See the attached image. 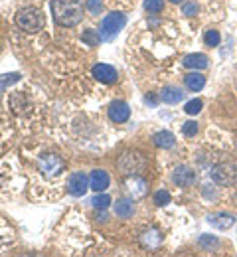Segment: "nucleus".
<instances>
[{
	"instance_id": "f257e3e1",
	"label": "nucleus",
	"mask_w": 237,
	"mask_h": 257,
	"mask_svg": "<svg viewBox=\"0 0 237 257\" xmlns=\"http://www.w3.org/2000/svg\"><path fill=\"white\" fill-rule=\"evenodd\" d=\"M52 14L60 26H77L85 16L83 0H52Z\"/></svg>"
},
{
	"instance_id": "f03ea898",
	"label": "nucleus",
	"mask_w": 237,
	"mask_h": 257,
	"mask_svg": "<svg viewBox=\"0 0 237 257\" xmlns=\"http://www.w3.org/2000/svg\"><path fill=\"white\" fill-rule=\"evenodd\" d=\"M117 168L123 176H135L146 168V157L138 151H125L117 162Z\"/></svg>"
},
{
	"instance_id": "7ed1b4c3",
	"label": "nucleus",
	"mask_w": 237,
	"mask_h": 257,
	"mask_svg": "<svg viewBox=\"0 0 237 257\" xmlns=\"http://www.w3.org/2000/svg\"><path fill=\"white\" fill-rule=\"evenodd\" d=\"M16 24H18V28L20 30H24V32H40L42 30V26H44V16H42V12L34 8V6H28V8H22L18 14H16Z\"/></svg>"
},
{
	"instance_id": "20e7f679",
	"label": "nucleus",
	"mask_w": 237,
	"mask_h": 257,
	"mask_svg": "<svg viewBox=\"0 0 237 257\" xmlns=\"http://www.w3.org/2000/svg\"><path fill=\"white\" fill-rule=\"evenodd\" d=\"M211 180L219 186H235L237 184V162L227 161V162H219L211 168L209 172Z\"/></svg>"
},
{
	"instance_id": "39448f33",
	"label": "nucleus",
	"mask_w": 237,
	"mask_h": 257,
	"mask_svg": "<svg viewBox=\"0 0 237 257\" xmlns=\"http://www.w3.org/2000/svg\"><path fill=\"white\" fill-rule=\"evenodd\" d=\"M127 24V16L123 12H111L103 18L101 22V36L103 38H113L123 26Z\"/></svg>"
},
{
	"instance_id": "423d86ee",
	"label": "nucleus",
	"mask_w": 237,
	"mask_h": 257,
	"mask_svg": "<svg viewBox=\"0 0 237 257\" xmlns=\"http://www.w3.org/2000/svg\"><path fill=\"white\" fill-rule=\"evenodd\" d=\"M40 170L44 176L52 178V176H58L62 170H64V161L58 157V155H46L40 159Z\"/></svg>"
},
{
	"instance_id": "0eeeda50",
	"label": "nucleus",
	"mask_w": 237,
	"mask_h": 257,
	"mask_svg": "<svg viewBox=\"0 0 237 257\" xmlns=\"http://www.w3.org/2000/svg\"><path fill=\"white\" fill-rule=\"evenodd\" d=\"M87 186H89V180H87V174L85 172H75L71 174L68 180V192L71 196H83L87 192Z\"/></svg>"
},
{
	"instance_id": "6e6552de",
	"label": "nucleus",
	"mask_w": 237,
	"mask_h": 257,
	"mask_svg": "<svg viewBox=\"0 0 237 257\" xmlns=\"http://www.w3.org/2000/svg\"><path fill=\"white\" fill-rule=\"evenodd\" d=\"M172 180H174L176 186L186 188V186H192V184H194L196 174H194V170L188 168V166H176L174 172H172Z\"/></svg>"
},
{
	"instance_id": "1a4fd4ad",
	"label": "nucleus",
	"mask_w": 237,
	"mask_h": 257,
	"mask_svg": "<svg viewBox=\"0 0 237 257\" xmlns=\"http://www.w3.org/2000/svg\"><path fill=\"white\" fill-rule=\"evenodd\" d=\"M109 117L113 123H125L131 117V109L125 101H113L109 105Z\"/></svg>"
},
{
	"instance_id": "9d476101",
	"label": "nucleus",
	"mask_w": 237,
	"mask_h": 257,
	"mask_svg": "<svg viewBox=\"0 0 237 257\" xmlns=\"http://www.w3.org/2000/svg\"><path fill=\"white\" fill-rule=\"evenodd\" d=\"M91 73L97 81H103V83H115V79H117V69L109 64H97Z\"/></svg>"
},
{
	"instance_id": "9b49d317",
	"label": "nucleus",
	"mask_w": 237,
	"mask_h": 257,
	"mask_svg": "<svg viewBox=\"0 0 237 257\" xmlns=\"http://www.w3.org/2000/svg\"><path fill=\"white\" fill-rule=\"evenodd\" d=\"M109 182H111V178L105 170H93L91 176H89V186L95 192H105L109 188Z\"/></svg>"
},
{
	"instance_id": "f8f14e48",
	"label": "nucleus",
	"mask_w": 237,
	"mask_h": 257,
	"mask_svg": "<svg viewBox=\"0 0 237 257\" xmlns=\"http://www.w3.org/2000/svg\"><path fill=\"white\" fill-rule=\"evenodd\" d=\"M207 222L213 225V227H217V229L225 231V229L233 227V224H235V218H233L231 214H225V212H217V214H211V216H207Z\"/></svg>"
},
{
	"instance_id": "ddd939ff",
	"label": "nucleus",
	"mask_w": 237,
	"mask_h": 257,
	"mask_svg": "<svg viewBox=\"0 0 237 257\" xmlns=\"http://www.w3.org/2000/svg\"><path fill=\"white\" fill-rule=\"evenodd\" d=\"M127 190L133 194L135 198H140V196H144L146 194V182L138 176V174H135V176H127Z\"/></svg>"
},
{
	"instance_id": "4468645a",
	"label": "nucleus",
	"mask_w": 237,
	"mask_h": 257,
	"mask_svg": "<svg viewBox=\"0 0 237 257\" xmlns=\"http://www.w3.org/2000/svg\"><path fill=\"white\" fill-rule=\"evenodd\" d=\"M115 214L119 218H131L135 214V202L131 198H119L115 202Z\"/></svg>"
},
{
	"instance_id": "2eb2a0df",
	"label": "nucleus",
	"mask_w": 237,
	"mask_h": 257,
	"mask_svg": "<svg viewBox=\"0 0 237 257\" xmlns=\"http://www.w3.org/2000/svg\"><path fill=\"white\" fill-rule=\"evenodd\" d=\"M160 99L166 103V105H174V103H180L184 99V93L180 87L176 85H166L162 91H160Z\"/></svg>"
},
{
	"instance_id": "dca6fc26",
	"label": "nucleus",
	"mask_w": 237,
	"mask_h": 257,
	"mask_svg": "<svg viewBox=\"0 0 237 257\" xmlns=\"http://www.w3.org/2000/svg\"><path fill=\"white\" fill-rule=\"evenodd\" d=\"M152 143L158 147V149H172L176 145V139L170 131H158L154 137H152Z\"/></svg>"
},
{
	"instance_id": "f3484780",
	"label": "nucleus",
	"mask_w": 237,
	"mask_h": 257,
	"mask_svg": "<svg viewBox=\"0 0 237 257\" xmlns=\"http://www.w3.org/2000/svg\"><path fill=\"white\" fill-rule=\"evenodd\" d=\"M184 83H186V87L190 89V91H200L203 89V85H205V77H203L202 73H188L186 77H184Z\"/></svg>"
},
{
	"instance_id": "a211bd4d",
	"label": "nucleus",
	"mask_w": 237,
	"mask_h": 257,
	"mask_svg": "<svg viewBox=\"0 0 237 257\" xmlns=\"http://www.w3.org/2000/svg\"><path fill=\"white\" fill-rule=\"evenodd\" d=\"M184 65L190 69H205L207 67V56L203 54H190L184 58Z\"/></svg>"
},
{
	"instance_id": "6ab92c4d",
	"label": "nucleus",
	"mask_w": 237,
	"mask_h": 257,
	"mask_svg": "<svg viewBox=\"0 0 237 257\" xmlns=\"http://www.w3.org/2000/svg\"><path fill=\"white\" fill-rule=\"evenodd\" d=\"M144 10L150 14H158L164 10V0H144Z\"/></svg>"
},
{
	"instance_id": "aec40b11",
	"label": "nucleus",
	"mask_w": 237,
	"mask_h": 257,
	"mask_svg": "<svg viewBox=\"0 0 237 257\" xmlns=\"http://www.w3.org/2000/svg\"><path fill=\"white\" fill-rule=\"evenodd\" d=\"M91 204H93V208H97V210H105V208H109V204H111V196L99 192L91 200Z\"/></svg>"
},
{
	"instance_id": "412c9836",
	"label": "nucleus",
	"mask_w": 237,
	"mask_h": 257,
	"mask_svg": "<svg viewBox=\"0 0 237 257\" xmlns=\"http://www.w3.org/2000/svg\"><path fill=\"white\" fill-rule=\"evenodd\" d=\"M81 40H83L87 46H93V48L101 44V36H99L97 32H93V30H87V32H83Z\"/></svg>"
},
{
	"instance_id": "4be33fe9",
	"label": "nucleus",
	"mask_w": 237,
	"mask_h": 257,
	"mask_svg": "<svg viewBox=\"0 0 237 257\" xmlns=\"http://www.w3.org/2000/svg\"><path fill=\"white\" fill-rule=\"evenodd\" d=\"M219 40H221V36H219L217 30H207L205 36H203V42H205V46H209V48L219 46Z\"/></svg>"
},
{
	"instance_id": "5701e85b",
	"label": "nucleus",
	"mask_w": 237,
	"mask_h": 257,
	"mask_svg": "<svg viewBox=\"0 0 237 257\" xmlns=\"http://www.w3.org/2000/svg\"><path fill=\"white\" fill-rule=\"evenodd\" d=\"M203 103L200 99H192V101H188L186 105H184V111L188 113V115H198L200 111H202Z\"/></svg>"
},
{
	"instance_id": "b1692460",
	"label": "nucleus",
	"mask_w": 237,
	"mask_h": 257,
	"mask_svg": "<svg viewBox=\"0 0 237 257\" xmlns=\"http://www.w3.org/2000/svg\"><path fill=\"white\" fill-rule=\"evenodd\" d=\"M198 243H200L202 247H205V249H213V245H217L219 239L213 237V235H202V237L198 239Z\"/></svg>"
},
{
	"instance_id": "393cba45",
	"label": "nucleus",
	"mask_w": 237,
	"mask_h": 257,
	"mask_svg": "<svg viewBox=\"0 0 237 257\" xmlns=\"http://www.w3.org/2000/svg\"><path fill=\"white\" fill-rule=\"evenodd\" d=\"M198 123L196 121H186L184 125H182V133L186 135V137H194V135H198Z\"/></svg>"
},
{
	"instance_id": "a878e982",
	"label": "nucleus",
	"mask_w": 237,
	"mask_h": 257,
	"mask_svg": "<svg viewBox=\"0 0 237 257\" xmlns=\"http://www.w3.org/2000/svg\"><path fill=\"white\" fill-rule=\"evenodd\" d=\"M170 202V194L166 190H158V192H154V204L156 206H166Z\"/></svg>"
},
{
	"instance_id": "bb28decb",
	"label": "nucleus",
	"mask_w": 237,
	"mask_h": 257,
	"mask_svg": "<svg viewBox=\"0 0 237 257\" xmlns=\"http://www.w3.org/2000/svg\"><path fill=\"white\" fill-rule=\"evenodd\" d=\"M198 4H194V2H184L182 4V14H186V16H196L198 14Z\"/></svg>"
},
{
	"instance_id": "cd10ccee",
	"label": "nucleus",
	"mask_w": 237,
	"mask_h": 257,
	"mask_svg": "<svg viewBox=\"0 0 237 257\" xmlns=\"http://www.w3.org/2000/svg\"><path fill=\"white\" fill-rule=\"evenodd\" d=\"M87 10H89L91 14H101L103 2L101 0H89V2H87Z\"/></svg>"
},
{
	"instance_id": "c85d7f7f",
	"label": "nucleus",
	"mask_w": 237,
	"mask_h": 257,
	"mask_svg": "<svg viewBox=\"0 0 237 257\" xmlns=\"http://www.w3.org/2000/svg\"><path fill=\"white\" fill-rule=\"evenodd\" d=\"M170 2H174V4H178V2H182V0H170Z\"/></svg>"
}]
</instances>
